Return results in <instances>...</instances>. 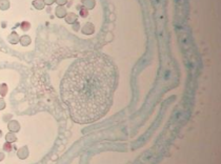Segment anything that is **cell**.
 <instances>
[{
	"label": "cell",
	"mask_w": 221,
	"mask_h": 164,
	"mask_svg": "<svg viewBox=\"0 0 221 164\" xmlns=\"http://www.w3.org/2000/svg\"><path fill=\"white\" fill-rule=\"evenodd\" d=\"M117 68L108 56L91 53L76 59L60 83V96L71 119L90 124L103 118L113 103Z\"/></svg>",
	"instance_id": "obj_1"
}]
</instances>
